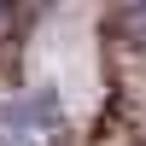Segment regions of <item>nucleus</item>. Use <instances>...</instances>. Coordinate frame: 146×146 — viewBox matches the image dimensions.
<instances>
[{
	"mask_svg": "<svg viewBox=\"0 0 146 146\" xmlns=\"http://www.w3.org/2000/svg\"><path fill=\"white\" fill-rule=\"evenodd\" d=\"M117 29H123L129 47H146V0H129V12H123V23H117Z\"/></svg>",
	"mask_w": 146,
	"mask_h": 146,
	"instance_id": "nucleus-2",
	"label": "nucleus"
},
{
	"mask_svg": "<svg viewBox=\"0 0 146 146\" xmlns=\"http://www.w3.org/2000/svg\"><path fill=\"white\" fill-rule=\"evenodd\" d=\"M58 129H64V105L47 88L0 105V146H58Z\"/></svg>",
	"mask_w": 146,
	"mask_h": 146,
	"instance_id": "nucleus-1",
	"label": "nucleus"
}]
</instances>
